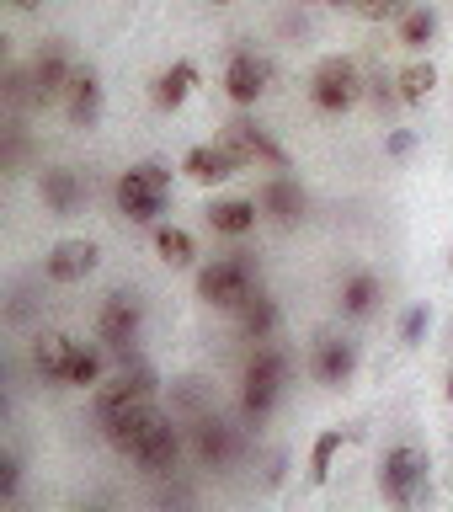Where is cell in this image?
I'll use <instances>...</instances> for the list:
<instances>
[{"mask_svg":"<svg viewBox=\"0 0 453 512\" xmlns=\"http://www.w3.org/2000/svg\"><path fill=\"white\" fill-rule=\"evenodd\" d=\"M251 294H256V256L246 251H230L198 272V299L214 304V310H246Z\"/></svg>","mask_w":453,"mask_h":512,"instance_id":"6da1fadb","label":"cell"},{"mask_svg":"<svg viewBox=\"0 0 453 512\" xmlns=\"http://www.w3.org/2000/svg\"><path fill=\"white\" fill-rule=\"evenodd\" d=\"M283 384H288V352H283V347H272V342H262V347L251 352V363H246V390H240V411H246L251 422H262V416L278 406Z\"/></svg>","mask_w":453,"mask_h":512,"instance_id":"7a4b0ae2","label":"cell"},{"mask_svg":"<svg viewBox=\"0 0 453 512\" xmlns=\"http://www.w3.org/2000/svg\"><path fill=\"white\" fill-rule=\"evenodd\" d=\"M166 192H171V171L160 160H139L118 176V208L123 219L134 224H155V214L166 208Z\"/></svg>","mask_w":453,"mask_h":512,"instance_id":"3957f363","label":"cell"},{"mask_svg":"<svg viewBox=\"0 0 453 512\" xmlns=\"http://www.w3.org/2000/svg\"><path fill=\"white\" fill-rule=\"evenodd\" d=\"M427 470H432V459H427L416 443L390 448V454H384V464H379V491H384V502H395V507L422 502V496H427Z\"/></svg>","mask_w":453,"mask_h":512,"instance_id":"277c9868","label":"cell"},{"mask_svg":"<svg viewBox=\"0 0 453 512\" xmlns=\"http://www.w3.org/2000/svg\"><path fill=\"white\" fill-rule=\"evenodd\" d=\"M363 96V75H358V64H352L347 54H326L315 64V75H310V102L320 112H347L352 102Z\"/></svg>","mask_w":453,"mask_h":512,"instance_id":"5b68a950","label":"cell"},{"mask_svg":"<svg viewBox=\"0 0 453 512\" xmlns=\"http://www.w3.org/2000/svg\"><path fill=\"white\" fill-rule=\"evenodd\" d=\"M187 432H192V454H198V464H208V470H230L240 459V432L224 422V416L198 411V416H187Z\"/></svg>","mask_w":453,"mask_h":512,"instance_id":"8992f818","label":"cell"},{"mask_svg":"<svg viewBox=\"0 0 453 512\" xmlns=\"http://www.w3.org/2000/svg\"><path fill=\"white\" fill-rule=\"evenodd\" d=\"M139 326H144V304L128 294V288H118L107 304H102V315H96V342H102L107 352H134L139 342Z\"/></svg>","mask_w":453,"mask_h":512,"instance_id":"52a82bcc","label":"cell"},{"mask_svg":"<svg viewBox=\"0 0 453 512\" xmlns=\"http://www.w3.org/2000/svg\"><path fill=\"white\" fill-rule=\"evenodd\" d=\"M128 459H134L144 475H171L176 459H182V432H176V416L160 411L155 422H150V432L134 443V454H128Z\"/></svg>","mask_w":453,"mask_h":512,"instance_id":"ba28073f","label":"cell"},{"mask_svg":"<svg viewBox=\"0 0 453 512\" xmlns=\"http://www.w3.org/2000/svg\"><path fill=\"white\" fill-rule=\"evenodd\" d=\"M155 390H160V374L144 358L128 352L123 368L112 374V384H96V411H102V406H123V400H155Z\"/></svg>","mask_w":453,"mask_h":512,"instance_id":"9c48e42d","label":"cell"},{"mask_svg":"<svg viewBox=\"0 0 453 512\" xmlns=\"http://www.w3.org/2000/svg\"><path fill=\"white\" fill-rule=\"evenodd\" d=\"M224 144H230V150L240 155V166H272V171H288L283 144H272L251 118H230V123H224Z\"/></svg>","mask_w":453,"mask_h":512,"instance_id":"30bf717a","label":"cell"},{"mask_svg":"<svg viewBox=\"0 0 453 512\" xmlns=\"http://www.w3.org/2000/svg\"><path fill=\"white\" fill-rule=\"evenodd\" d=\"M70 80H75L70 54H64L59 43H43L38 59H32V102H43V107H48V102H64Z\"/></svg>","mask_w":453,"mask_h":512,"instance_id":"8fae6325","label":"cell"},{"mask_svg":"<svg viewBox=\"0 0 453 512\" xmlns=\"http://www.w3.org/2000/svg\"><path fill=\"white\" fill-rule=\"evenodd\" d=\"M96 262H102V246H96V240H59V246L48 251L43 272L54 283H86L96 272Z\"/></svg>","mask_w":453,"mask_h":512,"instance_id":"7c38bea8","label":"cell"},{"mask_svg":"<svg viewBox=\"0 0 453 512\" xmlns=\"http://www.w3.org/2000/svg\"><path fill=\"white\" fill-rule=\"evenodd\" d=\"M182 171L192 176L198 187H219V182H230V176L240 171V155L230 150V144H192L187 160H182Z\"/></svg>","mask_w":453,"mask_h":512,"instance_id":"4fadbf2b","label":"cell"},{"mask_svg":"<svg viewBox=\"0 0 453 512\" xmlns=\"http://www.w3.org/2000/svg\"><path fill=\"white\" fill-rule=\"evenodd\" d=\"M310 368L320 384H347L352 374H358V342H347V336H320L315 352H310Z\"/></svg>","mask_w":453,"mask_h":512,"instance_id":"5bb4252c","label":"cell"},{"mask_svg":"<svg viewBox=\"0 0 453 512\" xmlns=\"http://www.w3.org/2000/svg\"><path fill=\"white\" fill-rule=\"evenodd\" d=\"M267 59H256V54H235L230 59V70H224V91H230V102L235 107H256L262 102V91H267Z\"/></svg>","mask_w":453,"mask_h":512,"instance_id":"9a60e30c","label":"cell"},{"mask_svg":"<svg viewBox=\"0 0 453 512\" xmlns=\"http://www.w3.org/2000/svg\"><path fill=\"white\" fill-rule=\"evenodd\" d=\"M38 187H43V203L54 219H70L75 208L86 203V182H80V171H70V166H48Z\"/></svg>","mask_w":453,"mask_h":512,"instance_id":"2e32d148","label":"cell"},{"mask_svg":"<svg viewBox=\"0 0 453 512\" xmlns=\"http://www.w3.org/2000/svg\"><path fill=\"white\" fill-rule=\"evenodd\" d=\"M64 112H70L75 128H96L102 123V80L91 70H75L70 91H64Z\"/></svg>","mask_w":453,"mask_h":512,"instance_id":"e0dca14e","label":"cell"},{"mask_svg":"<svg viewBox=\"0 0 453 512\" xmlns=\"http://www.w3.org/2000/svg\"><path fill=\"white\" fill-rule=\"evenodd\" d=\"M75 336H64V331H43L38 342H32V368H38L43 379H54L64 384V374H70V363H75Z\"/></svg>","mask_w":453,"mask_h":512,"instance_id":"ac0fdd59","label":"cell"},{"mask_svg":"<svg viewBox=\"0 0 453 512\" xmlns=\"http://www.w3.org/2000/svg\"><path fill=\"white\" fill-rule=\"evenodd\" d=\"M203 219L214 224L219 235H251L256 219H262V203L256 198H214L203 208Z\"/></svg>","mask_w":453,"mask_h":512,"instance_id":"d6986e66","label":"cell"},{"mask_svg":"<svg viewBox=\"0 0 453 512\" xmlns=\"http://www.w3.org/2000/svg\"><path fill=\"white\" fill-rule=\"evenodd\" d=\"M256 203H262V214L278 219V224H294V219L304 214V192H299V182H288V176H272V182H262Z\"/></svg>","mask_w":453,"mask_h":512,"instance_id":"ffe728a7","label":"cell"},{"mask_svg":"<svg viewBox=\"0 0 453 512\" xmlns=\"http://www.w3.org/2000/svg\"><path fill=\"white\" fill-rule=\"evenodd\" d=\"M192 86H198V64H192V59H176L171 70L155 75V107H166V112L182 107L187 96H192Z\"/></svg>","mask_w":453,"mask_h":512,"instance_id":"44dd1931","label":"cell"},{"mask_svg":"<svg viewBox=\"0 0 453 512\" xmlns=\"http://www.w3.org/2000/svg\"><path fill=\"white\" fill-rule=\"evenodd\" d=\"M342 443H352V427H326L315 438V448H310V480L315 486L331 480V464H336V454H342Z\"/></svg>","mask_w":453,"mask_h":512,"instance_id":"7402d4cb","label":"cell"},{"mask_svg":"<svg viewBox=\"0 0 453 512\" xmlns=\"http://www.w3.org/2000/svg\"><path fill=\"white\" fill-rule=\"evenodd\" d=\"M240 331L251 336V342H272V331H278V304H272L262 288L246 299V310H240Z\"/></svg>","mask_w":453,"mask_h":512,"instance_id":"603a6c76","label":"cell"},{"mask_svg":"<svg viewBox=\"0 0 453 512\" xmlns=\"http://www.w3.org/2000/svg\"><path fill=\"white\" fill-rule=\"evenodd\" d=\"M432 38H438V11L432 6H411L406 16H400V48L422 54V48H432Z\"/></svg>","mask_w":453,"mask_h":512,"instance_id":"cb8c5ba5","label":"cell"},{"mask_svg":"<svg viewBox=\"0 0 453 512\" xmlns=\"http://www.w3.org/2000/svg\"><path fill=\"white\" fill-rule=\"evenodd\" d=\"M155 251L166 267H192V256H198V246H192V235L182 230V224H160L155 230Z\"/></svg>","mask_w":453,"mask_h":512,"instance_id":"d4e9b609","label":"cell"},{"mask_svg":"<svg viewBox=\"0 0 453 512\" xmlns=\"http://www.w3.org/2000/svg\"><path fill=\"white\" fill-rule=\"evenodd\" d=\"M432 86H438V70H432V64H422V59H416V64H406V70L395 75V91H400V102H406V107L427 102V96H432Z\"/></svg>","mask_w":453,"mask_h":512,"instance_id":"484cf974","label":"cell"},{"mask_svg":"<svg viewBox=\"0 0 453 512\" xmlns=\"http://www.w3.org/2000/svg\"><path fill=\"white\" fill-rule=\"evenodd\" d=\"M379 304V278L374 272H352V278L342 283V310L347 315H368Z\"/></svg>","mask_w":453,"mask_h":512,"instance_id":"4316f807","label":"cell"},{"mask_svg":"<svg viewBox=\"0 0 453 512\" xmlns=\"http://www.w3.org/2000/svg\"><path fill=\"white\" fill-rule=\"evenodd\" d=\"M96 379H102V352H96V347H75V363H70V374H64V384L91 390Z\"/></svg>","mask_w":453,"mask_h":512,"instance_id":"83f0119b","label":"cell"},{"mask_svg":"<svg viewBox=\"0 0 453 512\" xmlns=\"http://www.w3.org/2000/svg\"><path fill=\"white\" fill-rule=\"evenodd\" d=\"M352 11H358L363 22H400V16L411 11V0H352Z\"/></svg>","mask_w":453,"mask_h":512,"instance_id":"f1b7e54d","label":"cell"},{"mask_svg":"<svg viewBox=\"0 0 453 512\" xmlns=\"http://www.w3.org/2000/svg\"><path fill=\"white\" fill-rule=\"evenodd\" d=\"M427 331H432V310H427V304H411L406 320H400V342H406V347H422Z\"/></svg>","mask_w":453,"mask_h":512,"instance_id":"f546056e","label":"cell"},{"mask_svg":"<svg viewBox=\"0 0 453 512\" xmlns=\"http://www.w3.org/2000/svg\"><path fill=\"white\" fill-rule=\"evenodd\" d=\"M16 486H22V464L16 454H0V502H16Z\"/></svg>","mask_w":453,"mask_h":512,"instance_id":"4dcf8cb0","label":"cell"},{"mask_svg":"<svg viewBox=\"0 0 453 512\" xmlns=\"http://www.w3.org/2000/svg\"><path fill=\"white\" fill-rule=\"evenodd\" d=\"M416 150V134H411V128H390V134H384V155H390V160H406Z\"/></svg>","mask_w":453,"mask_h":512,"instance_id":"1f68e13d","label":"cell"},{"mask_svg":"<svg viewBox=\"0 0 453 512\" xmlns=\"http://www.w3.org/2000/svg\"><path fill=\"white\" fill-rule=\"evenodd\" d=\"M368 96H374V102H379V107H390V102H400V91H395V80H384V75H379V80H368Z\"/></svg>","mask_w":453,"mask_h":512,"instance_id":"d6a6232c","label":"cell"},{"mask_svg":"<svg viewBox=\"0 0 453 512\" xmlns=\"http://www.w3.org/2000/svg\"><path fill=\"white\" fill-rule=\"evenodd\" d=\"M160 507H192V491L187 486H166L160 491Z\"/></svg>","mask_w":453,"mask_h":512,"instance_id":"836d02e7","label":"cell"},{"mask_svg":"<svg viewBox=\"0 0 453 512\" xmlns=\"http://www.w3.org/2000/svg\"><path fill=\"white\" fill-rule=\"evenodd\" d=\"M16 6H22V11H38V6H43V0H16Z\"/></svg>","mask_w":453,"mask_h":512,"instance_id":"e575fe53","label":"cell"},{"mask_svg":"<svg viewBox=\"0 0 453 512\" xmlns=\"http://www.w3.org/2000/svg\"><path fill=\"white\" fill-rule=\"evenodd\" d=\"M320 6H352V0H320Z\"/></svg>","mask_w":453,"mask_h":512,"instance_id":"d590c367","label":"cell"},{"mask_svg":"<svg viewBox=\"0 0 453 512\" xmlns=\"http://www.w3.org/2000/svg\"><path fill=\"white\" fill-rule=\"evenodd\" d=\"M448 400H453V374H448Z\"/></svg>","mask_w":453,"mask_h":512,"instance_id":"8d00e7d4","label":"cell"},{"mask_svg":"<svg viewBox=\"0 0 453 512\" xmlns=\"http://www.w3.org/2000/svg\"><path fill=\"white\" fill-rule=\"evenodd\" d=\"M448 267H453V251H448Z\"/></svg>","mask_w":453,"mask_h":512,"instance_id":"74e56055","label":"cell"},{"mask_svg":"<svg viewBox=\"0 0 453 512\" xmlns=\"http://www.w3.org/2000/svg\"><path fill=\"white\" fill-rule=\"evenodd\" d=\"M219 6H230V0H219Z\"/></svg>","mask_w":453,"mask_h":512,"instance_id":"f35d334b","label":"cell"}]
</instances>
